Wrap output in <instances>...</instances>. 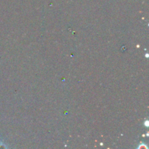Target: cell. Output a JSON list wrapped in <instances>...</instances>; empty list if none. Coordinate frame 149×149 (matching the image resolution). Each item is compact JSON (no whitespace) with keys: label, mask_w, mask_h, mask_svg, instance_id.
I'll return each instance as SVG.
<instances>
[{"label":"cell","mask_w":149,"mask_h":149,"mask_svg":"<svg viewBox=\"0 0 149 149\" xmlns=\"http://www.w3.org/2000/svg\"><path fill=\"white\" fill-rule=\"evenodd\" d=\"M144 148H147V146H145V145H141L138 147V148H140V149Z\"/></svg>","instance_id":"cell-1"}]
</instances>
